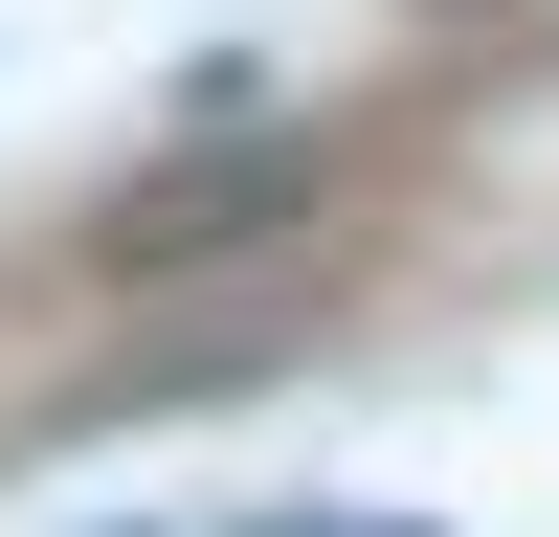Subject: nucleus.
<instances>
[{
	"label": "nucleus",
	"instance_id": "obj_1",
	"mask_svg": "<svg viewBox=\"0 0 559 537\" xmlns=\"http://www.w3.org/2000/svg\"><path fill=\"white\" fill-rule=\"evenodd\" d=\"M292 537H313V515H292ZM358 537H403V515H358Z\"/></svg>",
	"mask_w": 559,
	"mask_h": 537
}]
</instances>
